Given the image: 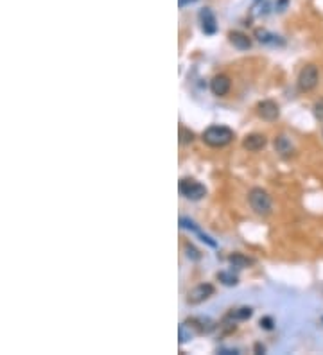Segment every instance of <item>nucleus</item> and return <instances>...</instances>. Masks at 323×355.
<instances>
[{
  "label": "nucleus",
  "mask_w": 323,
  "mask_h": 355,
  "mask_svg": "<svg viewBox=\"0 0 323 355\" xmlns=\"http://www.w3.org/2000/svg\"><path fill=\"white\" fill-rule=\"evenodd\" d=\"M232 140H234V131L227 126H210L203 133V142L210 147H225Z\"/></svg>",
  "instance_id": "obj_1"
},
{
  "label": "nucleus",
  "mask_w": 323,
  "mask_h": 355,
  "mask_svg": "<svg viewBox=\"0 0 323 355\" xmlns=\"http://www.w3.org/2000/svg\"><path fill=\"white\" fill-rule=\"evenodd\" d=\"M248 201L252 210L259 215H269L271 213V198L262 188H252L248 194Z\"/></svg>",
  "instance_id": "obj_2"
},
{
  "label": "nucleus",
  "mask_w": 323,
  "mask_h": 355,
  "mask_svg": "<svg viewBox=\"0 0 323 355\" xmlns=\"http://www.w3.org/2000/svg\"><path fill=\"white\" fill-rule=\"evenodd\" d=\"M319 81V70L316 65H305L298 74V88L302 92H311L318 86Z\"/></svg>",
  "instance_id": "obj_3"
},
{
  "label": "nucleus",
  "mask_w": 323,
  "mask_h": 355,
  "mask_svg": "<svg viewBox=\"0 0 323 355\" xmlns=\"http://www.w3.org/2000/svg\"><path fill=\"white\" fill-rule=\"evenodd\" d=\"M178 188L183 198L192 199V201H197V199L205 198V194H207L205 185H201L200 181H196V180H190V178H185V180L180 181Z\"/></svg>",
  "instance_id": "obj_4"
},
{
  "label": "nucleus",
  "mask_w": 323,
  "mask_h": 355,
  "mask_svg": "<svg viewBox=\"0 0 323 355\" xmlns=\"http://www.w3.org/2000/svg\"><path fill=\"white\" fill-rule=\"evenodd\" d=\"M214 285L212 284H200L196 285V287L192 289V291H189V294H187V302L190 303V305H200V303H203L205 299H208L212 294H214Z\"/></svg>",
  "instance_id": "obj_5"
},
{
  "label": "nucleus",
  "mask_w": 323,
  "mask_h": 355,
  "mask_svg": "<svg viewBox=\"0 0 323 355\" xmlns=\"http://www.w3.org/2000/svg\"><path fill=\"white\" fill-rule=\"evenodd\" d=\"M257 113L262 120H267V122H273V120L279 119L280 115V110H279V104L275 101H262L259 102L257 106Z\"/></svg>",
  "instance_id": "obj_6"
},
{
  "label": "nucleus",
  "mask_w": 323,
  "mask_h": 355,
  "mask_svg": "<svg viewBox=\"0 0 323 355\" xmlns=\"http://www.w3.org/2000/svg\"><path fill=\"white\" fill-rule=\"evenodd\" d=\"M230 86H232L230 77H228V75H225V74L215 75V77L210 81L212 94L217 95V97H223V95H227L228 92H230Z\"/></svg>",
  "instance_id": "obj_7"
},
{
  "label": "nucleus",
  "mask_w": 323,
  "mask_h": 355,
  "mask_svg": "<svg viewBox=\"0 0 323 355\" xmlns=\"http://www.w3.org/2000/svg\"><path fill=\"white\" fill-rule=\"evenodd\" d=\"M200 22H201V29H203L205 34H214L215 31H217L215 16L208 8H205V9H201V11H200Z\"/></svg>",
  "instance_id": "obj_8"
},
{
  "label": "nucleus",
  "mask_w": 323,
  "mask_h": 355,
  "mask_svg": "<svg viewBox=\"0 0 323 355\" xmlns=\"http://www.w3.org/2000/svg\"><path fill=\"white\" fill-rule=\"evenodd\" d=\"M267 144L266 136L260 135V133H253V135H248L244 140H242V147L248 151H252V153H257V151L264 149Z\"/></svg>",
  "instance_id": "obj_9"
},
{
  "label": "nucleus",
  "mask_w": 323,
  "mask_h": 355,
  "mask_svg": "<svg viewBox=\"0 0 323 355\" xmlns=\"http://www.w3.org/2000/svg\"><path fill=\"white\" fill-rule=\"evenodd\" d=\"M228 38H230V43L235 47V49L239 50H248L250 47H252V40H250L248 36H246L244 33H239V31H234V33L228 34Z\"/></svg>",
  "instance_id": "obj_10"
},
{
  "label": "nucleus",
  "mask_w": 323,
  "mask_h": 355,
  "mask_svg": "<svg viewBox=\"0 0 323 355\" xmlns=\"http://www.w3.org/2000/svg\"><path fill=\"white\" fill-rule=\"evenodd\" d=\"M275 149L279 151L280 154H284V156H289V154L293 153V144H291L286 136H277V139H275Z\"/></svg>",
  "instance_id": "obj_11"
},
{
  "label": "nucleus",
  "mask_w": 323,
  "mask_h": 355,
  "mask_svg": "<svg viewBox=\"0 0 323 355\" xmlns=\"http://www.w3.org/2000/svg\"><path fill=\"white\" fill-rule=\"evenodd\" d=\"M230 264L234 265V267H239V269H242V267H248V265H252L253 264V260L252 258H248V257H244L242 253H234V255H230Z\"/></svg>",
  "instance_id": "obj_12"
},
{
  "label": "nucleus",
  "mask_w": 323,
  "mask_h": 355,
  "mask_svg": "<svg viewBox=\"0 0 323 355\" xmlns=\"http://www.w3.org/2000/svg\"><path fill=\"white\" fill-rule=\"evenodd\" d=\"M252 314H253V310L250 309V307H242V309H237V310H234V312H230V316H228V318H232V319H248V318H252Z\"/></svg>",
  "instance_id": "obj_13"
},
{
  "label": "nucleus",
  "mask_w": 323,
  "mask_h": 355,
  "mask_svg": "<svg viewBox=\"0 0 323 355\" xmlns=\"http://www.w3.org/2000/svg\"><path fill=\"white\" fill-rule=\"evenodd\" d=\"M217 278H219V282H223L225 285H237V277H235L234 273L223 271V273L217 275Z\"/></svg>",
  "instance_id": "obj_14"
},
{
  "label": "nucleus",
  "mask_w": 323,
  "mask_h": 355,
  "mask_svg": "<svg viewBox=\"0 0 323 355\" xmlns=\"http://www.w3.org/2000/svg\"><path fill=\"white\" fill-rule=\"evenodd\" d=\"M194 140V133L187 127H180V142L182 144H190Z\"/></svg>",
  "instance_id": "obj_15"
},
{
  "label": "nucleus",
  "mask_w": 323,
  "mask_h": 355,
  "mask_svg": "<svg viewBox=\"0 0 323 355\" xmlns=\"http://www.w3.org/2000/svg\"><path fill=\"white\" fill-rule=\"evenodd\" d=\"M314 117L319 120V122H323V99L316 101V104H314Z\"/></svg>",
  "instance_id": "obj_16"
},
{
  "label": "nucleus",
  "mask_w": 323,
  "mask_h": 355,
  "mask_svg": "<svg viewBox=\"0 0 323 355\" xmlns=\"http://www.w3.org/2000/svg\"><path fill=\"white\" fill-rule=\"evenodd\" d=\"M275 34H267V33H259V40L262 41V43H277L279 40H275Z\"/></svg>",
  "instance_id": "obj_17"
},
{
  "label": "nucleus",
  "mask_w": 323,
  "mask_h": 355,
  "mask_svg": "<svg viewBox=\"0 0 323 355\" xmlns=\"http://www.w3.org/2000/svg\"><path fill=\"white\" fill-rule=\"evenodd\" d=\"M185 250H187V257H189V258H194V260H197V258L201 257V255L197 253V250H196V248H194V246H190V244H187V246H185Z\"/></svg>",
  "instance_id": "obj_18"
},
{
  "label": "nucleus",
  "mask_w": 323,
  "mask_h": 355,
  "mask_svg": "<svg viewBox=\"0 0 323 355\" xmlns=\"http://www.w3.org/2000/svg\"><path fill=\"white\" fill-rule=\"evenodd\" d=\"M260 325H262L266 330H271V329H273V321H271V318H264V319H260Z\"/></svg>",
  "instance_id": "obj_19"
},
{
  "label": "nucleus",
  "mask_w": 323,
  "mask_h": 355,
  "mask_svg": "<svg viewBox=\"0 0 323 355\" xmlns=\"http://www.w3.org/2000/svg\"><path fill=\"white\" fill-rule=\"evenodd\" d=\"M187 2H196V0H180V8H183Z\"/></svg>",
  "instance_id": "obj_20"
},
{
  "label": "nucleus",
  "mask_w": 323,
  "mask_h": 355,
  "mask_svg": "<svg viewBox=\"0 0 323 355\" xmlns=\"http://www.w3.org/2000/svg\"><path fill=\"white\" fill-rule=\"evenodd\" d=\"M255 350H257V351H264V346H260V344H257Z\"/></svg>",
  "instance_id": "obj_21"
}]
</instances>
